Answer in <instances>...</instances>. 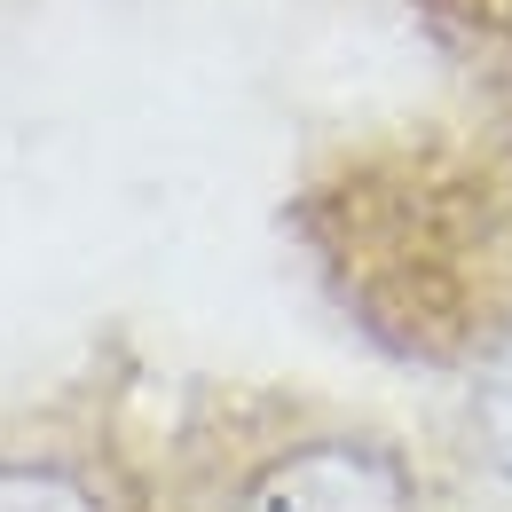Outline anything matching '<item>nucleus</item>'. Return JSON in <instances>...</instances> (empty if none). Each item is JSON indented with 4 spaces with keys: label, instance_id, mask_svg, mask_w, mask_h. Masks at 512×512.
I'll use <instances>...</instances> for the list:
<instances>
[{
    "label": "nucleus",
    "instance_id": "1",
    "mask_svg": "<svg viewBox=\"0 0 512 512\" xmlns=\"http://www.w3.org/2000/svg\"><path fill=\"white\" fill-rule=\"evenodd\" d=\"M237 512H410V473L371 442H308L260 465Z\"/></svg>",
    "mask_w": 512,
    "mask_h": 512
},
{
    "label": "nucleus",
    "instance_id": "2",
    "mask_svg": "<svg viewBox=\"0 0 512 512\" xmlns=\"http://www.w3.org/2000/svg\"><path fill=\"white\" fill-rule=\"evenodd\" d=\"M0 512H95V497L64 473H0Z\"/></svg>",
    "mask_w": 512,
    "mask_h": 512
},
{
    "label": "nucleus",
    "instance_id": "3",
    "mask_svg": "<svg viewBox=\"0 0 512 512\" xmlns=\"http://www.w3.org/2000/svg\"><path fill=\"white\" fill-rule=\"evenodd\" d=\"M481 442H489V457L512 473V339L497 347V363H489V379H481Z\"/></svg>",
    "mask_w": 512,
    "mask_h": 512
}]
</instances>
